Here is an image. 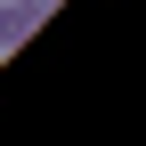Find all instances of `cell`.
<instances>
[{
	"label": "cell",
	"mask_w": 146,
	"mask_h": 146,
	"mask_svg": "<svg viewBox=\"0 0 146 146\" xmlns=\"http://www.w3.org/2000/svg\"><path fill=\"white\" fill-rule=\"evenodd\" d=\"M49 8H57V0H0V49H25Z\"/></svg>",
	"instance_id": "cell-1"
}]
</instances>
